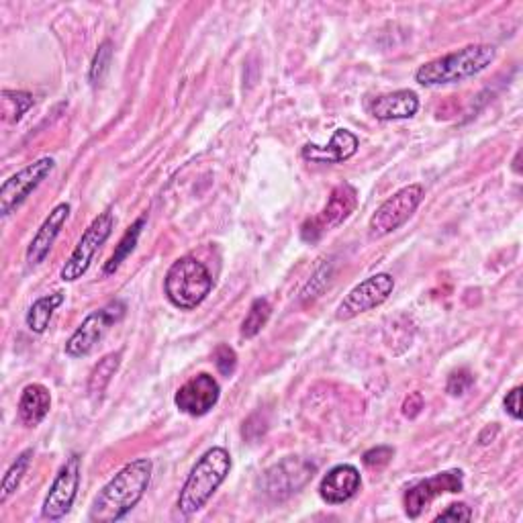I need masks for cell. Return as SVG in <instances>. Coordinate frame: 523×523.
Instances as JSON below:
<instances>
[{
    "mask_svg": "<svg viewBox=\"0 0 523 523\" xmlns=\"http://www.w3.org/2000/svg\"><path fill=\"white\" fill-rule=\"evenodd\" d=\"M154 464L148 458H137L125 464L115 477L94 497L88 519L92 523H113L123 519L141 499L152 483Z\"/></svg>",
    "mask_w": 523,
    "mask_h": 523,
    "instance_id": "cell-1",
    "label": "cell"
},
{
    "mask_svg": "<svg viewBox=\"0 0 523 523\" xmlns=\"http://www.w3.org/2000/svg\"><path fill=\"white\" fill-rule=\"evenodd\" d=\"M495 58H497L495 45L489 43L466 45L458 52L446 54L438 60L423 64L415 72V80L421 86H442V84L462 82L487 70L495 62Z\"/></svg>",
    "mask_w": 523,
    "mask_h": 523,
    "instance_id": "cell-2",
    "label": "cell"
},
{
    "mask_svg": "<svg viewBox=\"0 0 523 523\" xmlns=\"http://www.w3.org/2000/svg\"><path fill=\"white\" fill-rule=\"evenodd\" d=\"M231 472V456L225 448L207 450L201 460L190 470L188 479L178 495V509L184 515H193L203 509L213 493L225 483Z\"/></svg>",
    "mask_w": 523,
    "mask_h": 523,
    "instance_id": "cell-3",
    "label": "cell"
},
{
    "mask_svg": "<svg viewBox=\"0 0 523 523\" xmlns=\"http://www.w3.org/2000/svg\"><path fill=\"white\" fill-rule=\"evenodd\" d=\"M213 289V276L203 262L193 256L176 260L164 280V293L168 301L182 309H197Z\"/></svg>",
    "mask_w": 523,
    "mask_h": 523,
    "instance_id": "cell-4",
    "label": "cell"
},
{
    "mask_svg": "<svg viewBox=\"0 0 523 523\" xmlns=\"http://www.w3.org/2000/svg\"><path fill=\"white\" fill-rule=\"evenodd\" d=\"M113 227H115V219H113L111 211L101 213L86 227V231L82 233L80 242L76 244L72 256L66 260L64 268L60 272L64 282H74L88 272L94 256H97L101 246L111 237Z\"/></svg>",
    "mask_w": 523,
    "mask_h": 523,
    "instance_id": "cell-5",
    "label": "cell"
},
{
    "mask_svg": "<svg viewBox=\"0 0 523 523\" xmlns=\"http://www.w3.org/2000/svg\"><path fill=\"white\" fill-rule=\"evenodd\" d=\"M425 197V190L421 184H409L397 193L387 199L383 205H380L374 215L370 217L368 229L372 237H385L389 233H393L395 229H399L421 205Z\"/></svg>",
    "mask_w": 523,
    "mask_h": 523,
    "instance_id": "cell-6",
    "label": "cell"
},
{
    "mask_svg": "<svg viewBox=\"0 0 523 523\" xmlns=\"http://www.w3.org/2000/svg\"><path fill=\"white\" fill-rule=\"evenodd\" d=\"M356 207H358V190L348 182L336 186L323 211L303 225L301 231L303 240L309 244L319 242V237L325 231L340 227L356 211Z\"/></svg>",
    "mask_w": 523,
    "mask_h": 523,
    "instance_id": "cell-7",
    "label": "cell"
},
{
    "mask_svg": "<svg viewBox=\"0 0 523 523\" xmlns=\"http://www.w3.org/2000/svg\"><path fill=\"white\" fill-rule=\"evenodd\" d=\"M123 315H125V305L121 301H113L107 307L90 313L74 331L72 338L66 342V354L72 358H82L90 354L94 346L103 340L109 327L119 323Z\"/></svg>",
    "mask_w": 523,
    "mask_h": 523,
    "instance_id": "cell-8",
    "label": "cell"
},
{
    "mask_svg": "<svg viewBox=\"0 0 523 523\" xmlns=\"http://www.w3.org/2000/svg\"><path fill=\"white\" fill-rule=\"evenodd\" d=\"M395 291V278L387 272L374 274L366 280H362L358 287H354L348 297L340 303L336 311V319L350 321L378 305H383Z\"/></svg>",
    "mask_w": 523,
    "mask_h": 523,
    "instance_id": "cell-9",
    "label": "cell"
},
{
    "mask_svg": "<svg viewBox=\"0 0 523 523\" xmlns=\"http://www.w3.org/2000/svg\"><path fill=\"white\" fill-rule=\"evenodd\" d=\"M54 168V158H41L5 180L3 186H0V215L9 217L17 207H21L33 190L52 174Z\"/></svg>",
    "mask_w": 523,
    "mask_h": 523,
    "instance_id": "cell-10",
    "label": "cell"
},
{
    "mask_svg": "<svg viewBox=\"0 0 523 523\" xmlns=\"http://www.w3.org/2000/svg\"><path fill=\"white\" fill-rule=\"evenodd\" d=\"M313 474L315 464L297 456H289L266 470L264 493L274 501H282L299 493V489H303L313 479Z\"/></svg>",
    "mask_w": 523,
    "mask_h": 523,
    "instance_id": "cell-11",
    "label": "cell"
},
{
    "mask_svg": "<svg viewBox=\"0 0 523 523\" xmlns=\"http://www.w3.org/2000/svg\"><path fill=\"white\" fill-rule=\"evenodd\" d=\"M464 489V472L454 468V470H444L434 474L430 479H423L417 485H413L405 493V513L411 519H417L423 509L436 501L442 495H454Z\"/></svg>",
    "mask_w": 523,
    "mask_h": 523,
    "instance_id": "cell-12",
    "label": "cell"
},
{
    "mask_svg": "<svg viewBox=\"0 0 523 523\" xmlns=\"http://www.w3.org/2000/svg\"><path fill=\"white\" fill-rule=\"evenodd\" d=\"M80 487V456L72 454L68 462L60 468L58 477L54 479L50 493H47L43 501L41 515L43 519L58 521L62 519L74 505V499L78 495Z\"/></svg>",
    "mask_w": 523,
    "mask_h": 523,
    "instance_id": "cell-13",
    "label": "cell"
},
{
    "mask_svg": "<svg viewBox=\"0 0 523 523\" xmlns=\"http://www.w3.org/2000/svg\"><path fill=\"white\" fill-rule=\"evenodd\" d=\"M219 397H221V387L217 380L211 374L201 372L186 380V383L176 391L174 403L182 413L190 417H201L207 415L219 403Z\"/></svg>",
    "mask_w": 523,
    "mask_h": 523,
    "instance_id": "cell-14",
    "label": "cell"
},
{
    "mask_svg": "<svg viewBox=\"0 0 523 523\" xmlns=\"http://www.w3.org/2000/svg\"><path fill=\"white\" fill-rule=\"evenodd\" d=\"M360 487L362 477L358 468L352 464H338L323 477L319 485V495L329 505H342L350 501L360 491Z\"/></svg>",
    "mask_w": 523,
    "mask_h": 523,
    "instance_id": "cell-15",
    "label": "cell"
},
{
    "mask_svg": "<svg viewBox=\"0 0 523 523\" xmlns=\"http://www.w3.org/2000/svg\"><path fill=\"white\" fill-rule=\"evenodd\" d=\"M68 217H70V205H68V203L56 205V207L52 209V213L47 215V219H45L43 225L37 229L35 237H33L29 248H27V260H29V264H33V266L41 264V262L47 258V254L52 252V248H54V244H56V240H58V235H60L62 227L66 225Z\"/></svg>",
    "mask_w": 523,
    "mask_h": 523,
    "instance_id": "cell-16",
    "label": "cell"
},
{
    "mask_svg": "<svg viewBox=\"0 0 523 523\" xmlns=\"http://www.w3.org/2000/svg\"><path fill=\"white\" fill-rule=\"evenodd\" d=\"M360 141L358 137L348 131V129H336L334 137L327 146H317V144H307L303 148V158L319 164H340L350 160L358 152Z\"/></svg>",
    "mask_w": 523,
    "mask_h": 523,
    "instance_id": "cell-17",
    "label": "cell"
},
{
    "mask_svg": "<svg viewBox=\"0 0 523 523\" xmlns=\"http://www.w3.org/2000/svg\"><path fill=\"white\" fill-rule=\"evenodd\" d=\"M368 109L378 121L411 119L419 111V97L413 90H397L374 99Z\"/></svg>",
    "mask_w": 523,
    "mask_h": 523,
    "instance_id": "cell-18",
    "label": "cell"
},
{
    "mask_svg": "<svg viewBox=\"0 0 523 523\" xmlns=\"http://www.w3.org/2000/svg\"><path fill=\"white\" fill-rule=\"evenodd\" d=\"M52 409V395L43 385H27L19 401V419L27 427H37Z\"/></svg>",
    "mask_w": 523,
    "mask_h": 523,
    "instance_id": "cell-19",
    "label": "cell"
},
{
    "mask_svg": "<svg viewBox=\"0 0 523 523\" xmlns=\"http://www.w3.org/2000/svg\"><path fill=\"white\" fill-rule=\"evenodd\" d=\"M64 303V293H54L37 299L29 311H27V327L33 334H43V331L50 327V321L54 317V311Z\"/></svg>",
    "mask_w": 523,
    "mask_h": 523,
    "instance_id": "cell-20",
    "label": "cell"
},
{
    "mask_svg": "<svg viewBox=\"0 0 523 523\" xmlns=\"http://www.w3.org/2000/svg\"><path fill=\"white\" fill-rule=\"evenodd\" d=\"M144 227H146V217H139V219L125 231V235L119 240L113 256H111L109 262L105 264V274H113L115 270H119V266L131 256V252L135 250V246H137V242H139V235H141V231H144Z\"/></svg>",
    "mask_w": 523,
    "mask_h": 523,
    "instance_id": "cell-21",
    "label": "cell"
},
{
    "mask_svg": "<svg viewBox=\"0 0 523 523\" xmlns=\"http://www.w3.org/2000/svg\"><path fill=\"white\" fill-rule=\"evenodd\" d=\"M119 364H121V352H113V354H107L97 366H94V370L88 378V393L92 397H101L105 393V389L111 383V378L119 370Z\"/></svg>",
    "mask_w": 523,
    "mask_h": 523,
    "instance_id": "cell-22",
    "label": "cell"
},
{
    "mask_svg": "<svg viewBox=\"0 0 523 523\" xmlns=\"http://www.w3.org/2000/svg\"><path fill=\"white\" fill-rule=\"evenodd\" d=\"M31 458H33V450H25L11 464V468L7 470L5 479H3V485H0V503H7L11 499V495L19 489V485H21V481L25 477V472L29 470Z\"/></svg>",
    "mask_w": 523,
    "mask_h": 523,
    "instance_id": "cell-23",
    "label": "cell"
},
{
    "mask_svg": "<svg viewBox=\"0 0 523 523\" xmlns=\"http://www.w3.org/2000/svg\"><path fill=\"white\" fill-rule=\"evenodd\" d=\"M33 107V97L23 90H3V117L7 123H19Z\"/></svg>",
    "mask_w": 523,
    "mask_h": 523,
    "instance_id": "cell-24",
    "label": "cell"
},
{
    "mask_svg": "<svg viewBox=\"0 0 523 523\" xmlns=\"http://www.w3.org/2000/svg\"><path fill=\"white\" fill-rule=\"evenodd\" d=\"M270 313H272V307L266 299H256L242 323V336L244 338H256L260 331L264 329V325L268 323L270 319Z\"/></svg>",
    "mask_w": 523,
    "mask_h": 523,
    "instance_id": "cell-25",
    "label": "cell"
},
{
    "mask_svg": "<svg viewBox=\"0 0 523 523\" xmlns=\"http://www.w3.org/2000/svg\"><path fill=\"white\" fill-rule=\"evenodd\" d=\"M111 56H113L111 41H103V45L99 47V52H97V56H94L92 66H90V82H92L94 86L101 84L103 78H105V74L109 72Z\"/></svg>",
    "mask_w": 523,
    "mask_h": 523,
    "instance_id": "cell-26",
    "label": "cell"
},
{
    "mask_svg": "<svg viewBox=\"0 0 523 523\" xmlns=\"http://www.w3.org/2000/svg\"><path fill=\"white\" fill-rule=\"evenodd\" d=\"M472 385H474L472 372L466 370V368H460V370H454V372L448 376L446 391H448L452 397H462Z\"/></svg>",
    "mask_w": 523,
    "mask_h": 523,
    "instance_id": "cell-27",
    "label": "cell"
},
{
    "mask_svg": "<svg viewBox=\"0 0 523 523\" xmlns=\"http://www.w3.org/2000/svg\"><path fill=\"white\" fill-rule=\"evenodd\" d=\"M393 456H395V448H391V446H376V448L364 452L362 462L368 468L380 470V468H385L393 460Z\"/></svg>",
    "mask_w": 523,
    "mask_h": 523,
    "instance_id": "cell-28",
    "label": "cell"
},
{
    "mask_svg": "<svg viewBox=\"0 0 523 523\" xmlns=\"http://www.w3.org/2000/svg\"><path fill=\"white\" fill-rule=\"evenodd\" d=\"M213 358H215L217 370H219L223 376H231V374L235 372V368H237V356H235V352H233L229 346H225V344L217 346Z\"/></svg>",
    "mask_w": 523,
    "mask_h": 523,
    "instance_id": "cell-29",
    "label": "cell"
},
{
    "mask_svg": "<svg viewBox=\"0 0 523 523\" xmlns=\"http://www.w3.org/2000/svg\"><path fill=\"white\" fill-rule=\"evenodd\" d=\"M329 266H323V268H319L317 270V274L311 278V282L307 284V287H305V291H303V299L307 301V299H315L317 295H319V291L325 287V284H327V280H329Z\"/></svg>",
    "mask_w": 523,
    "mask_h": 523,
    "instance_id": "cell-30",
    "label": "cell"
},
{
    "mask_svg": "<svg viewBox=\"0 0 523 523\" xmlns=\"http://www.w3.org/2000/svg\"><path fill=\"white\" fill-rule=\"evenodd\" d=\"M470 519H472V511L464 503H454L436 517V521H470Z\"/></svg>",
    "mask_w": 523,
    "mask_h": 523,
    "instance_id": "cell-31",
    "label": "cell"
},
{
    "mask_svg": "<svg viewBox=\"0 0 523 523\" xmlns=\"http://www.w3.org/2000/svg\"><path fill=\"white\" fill-rule=\"evenodd\" d=\"M503 405H505V411H507L515 421H519V419H521V387L511 389V391L507 393Z\"/></svg>",
    "mask_w": 523,
    "mask_h": 523,
    "instance_id": "cell-32",
    "label": "cell"
},
{
    "mask_svg": "<svg viewBox=\"0 0 523 523\" xmlns=\"http://www.w3.org/2000/svg\"><path fill=\"white\" fill-rule=\"evenodd\" d=\"M423 409V395L421 393H411L405 401H403V415L409 419H415Z\"/></svg>",
    "mask_w": 523,
    "mask_h": 523,
    "instance_id": "cell-33",
    "label": "cell"
}]
</instances>
